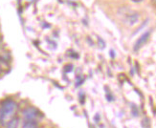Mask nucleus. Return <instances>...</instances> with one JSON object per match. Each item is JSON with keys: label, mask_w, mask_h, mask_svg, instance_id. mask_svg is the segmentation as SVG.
I'll return each mask as SVG.
<instances>
[{"label": "nucleus", "mask_w": 156, "mask_h": 128, "mask_svg": "<svg viewBox=\"0 0 156 128\" xmlns=\"http://www.w3.org/2000/svg\"><path fill=\"white\" fill-rule=\"evenodd\" d=\"M131 112H132V115H133L134 117H137V116H138V114H139L138 109L136 108V106H135L134 104H132V107H131Z\"/></svg>", "instance_id": "obj_6"}, {"label": "nucleus", "mask_w": 156, "mask_h": 128, "mask_svg": "<svg viewBox=\"0 0 156 128\" xmlns=\"http://www.w3.org/2000/svg\"><path fill=\"white\" fill-rule=\"evenodd\" d=\"M22 115L24 120H37L38 122V119L40 118H42V114L39 112V110L33 106L25 108L23 110Z\"/></svg>", "instance_id": "obj_3"}, {"label": "nucleus", "mask_w": 156, "mask_h": 128, "mask_svg": "<svg viewBox=\"0 0 156 128\" xmlns=\"http://www.w3.org/2000/svg\"><path fill=\"white\" fill-rule=\"evenodd\" d=\"M150 36H151V32H150V31H147V32L144 33L143 35H142V36L137 39V41L135 42L133 50H134L135 52L139 51V50L142 48V47H143V46L146 44V42L148 40V38H150Z\"/></svg>", "instance_id": "obj_4"}, {"label": "nucleus", "mask_w": 156, "mask_h": 128, "mask_svg": "<svg viewBox=\"0 0 156 128\" xmlns=\"http://www.w3.org/2000/svg\"><path fill=\"white\" fill-rule=\"evenodd\" d=\"M99 119H100L99 115H98V116H96V117H95V120H99Z\"/></svg>", "instance_id": "obj_8"}, {"label": "nucleus", "mask_w": 156, "mask_h": 128, "mask_svg": "<svg viewBox=\"0 0 156 128\" xmlns=\"http://www.w3.org/2000/svg\"><path fill=\"white\" fill-rule=\"evenodd\" d=\"M151 1H152V3H153L154 5H156V0H151Z\"/></svg>", "instance_id": "obj_10"}, {"label": "nucleus", "mask_w": 156, "mask_h": 128, "mask_svg": "<svg viewBox=\"0 0 156 128\" xmlns=\"http://www.w3.org/2000/svg\"><path fill=\"white\" fill-rule=\"evenodd\" d=\"M132 1H134V2H140V1H142V0H132Z\"/></svg>", "instance_id": "obj_9"}, {"label": "nucleus", "mask_w": 156, "mask_h": 128, "mask_svg": "<svg viewBox=\"0 0 156 128\" xmlns=\"http://www.w3.org/2000/svg\"><path fill=\"white\" fill-rule=\"evenodd\" d=\"M18 104L12 99H6L0 105V124L7 126L12 119L16 116Z\"/></svg>", "instance_id": "obj_1"}, {"label": "nucleus", "mask_w": 156, "mask_h": 128, "mask_svg": "<svg viewBox=\"0 0 156 128\" xmlns=\"http://www.w3.org/2000/svg\"><path fill=\"white\" fill-rule=\"evenodd\" d=\"M106 99H107L108 102H112L114 98H113V96L111 95L110 93H106Z\"/></svg>", "instance_id": "obj_7"}, {"label": "nucleus", "mask_w": 156, "mask_h": 128, "mask_svg": "<svg viewBox=\"0 0 156 128\" xmlns=\"http://www.w3.org/2000/svg\"><path fill=\"white\" fill-rule=\"evenodd\" d=\"M118 15L123 20V22L127 26H134L139 22L140 15L128 7H122L118 11Z\"/></svg>", "instance_id": "obj_2"}, {"label": "nucleus", "mask_w": 156, "mask_h": 128, "mask_svg": "<svg viewBox=\"0 0 156 128\" xmlns=\"http://www.w3.org/2000/svg\"><path fill=\"white\" fill-rule=\"evenodd\" d=\"M22 128H38L37 120H24Z\"/></svg>", "instance_id": "obj_5"}]
</instances>
